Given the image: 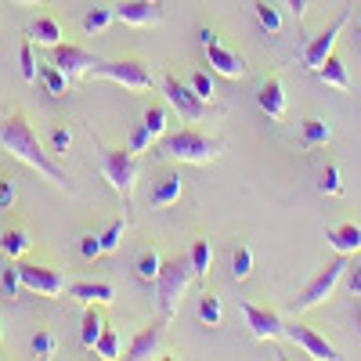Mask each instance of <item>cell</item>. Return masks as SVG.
I'll return each instance as SVG.
<instances>
[{"mask_svg":"<svg viewBox=\"0 0 361 361\" xmlns=\"http://www.w3.org/2000/svg\"><path fill=\"white\" fill-rule=\"evenodd\" d=\"M0 145H4V152L8 156H15V159H22L25 166H33L40 177H47L54 188H62V192H69V177L54 166V159L44 152V145H40V137H37V130H33V123L22 116V112H11L4 123H0Z\"/></svg>","mask_w":361,"mask_h":361,"instance_id":"obj_1","label":"cell"},{"mask_svg":"<svg viewBox=\"0 0 361 361\" xmlns=\"http://www.w3.org/2000/svg\"><path fill=\"white\" fill-rule=\"evenodd\" d=\"M192 279H195V275H192L188 253H173V257L163 260L159 279H156V296H159V314H163V322H173L177 304H180V296H185V289H188Z\"/></svg>","mask_w":361,"mask_h":361,"instance_id":"obj_2","label":"cell"},{"mask_svg":"<svg viewBox=\"0 0 361 361\" xmlns=\"http://www.w3.org/2000/svg\"><path fill=\"white\" fill-rule=\"evenodd\" d=\"M224 152V141L221 137H209L202 130H180V134H170L163 141V156L177 159V163H195V166H206L221 159Z\"/></svg>","mask_w":361,"mask_h":361,"instance_id":"obj_3","label":"cell"},{"mask_svg":"<svg viewBox=\"0 0 361 361\" xmlns=\"http://www.w3.org/2000/svg\"><path fill=\"white\" fill-rule=\"evenodd\" d=\"M102 173H105L109 185L123 195V202H130L134 185L141 177V159H137V152H130V148L102 145Z\"/></svg>","mask_w":361,"mask_h":361,"instance_id":"obj_4","label":"cell"},{"mask_svg":"<svg viewBox=\"0 0 361 361\" xmlns=\"http://www.w3.org/2000/svg\"><path fill=\"white\" fill-rule=\"evenodd\" d=\"M347 267H350V260L340 253L336 260H329L322 271H318V275L304 286V289H300V296H296V311H311V307H318V304H325V300L329 296H333L336 293V286H340V279L347 275Z\"/></svg>","mask_w":361,"mask_h":361,"instance_id":"obj_5","label":"cell"},{"mask_svg":"<svg viewBox=\"0 0 361 361\" xmlns=\"http://www.w3.org/2000/svg\"><path fill=\"white\" fill-rule=\"evenodd\" d=\"M87 76L119 83L123 90H152V73H148V66L137 62V58H116V62H98Z\"/></svg>","mask_w":361,"mask_h":361,"instance_id":"obj_6","label":"cell"},{"mask_svg":"<svg viewBox=\"0 0 361 361\" xmlns=\"http://www.w3.org/2000/svg\"><path fill=\"white\" fill-rule=\"evenodd\" d=\"M347 22H350V11H340L333 22H329L322 33H314L311 40H307V47H304V54H300V66L304 69H311V73H318L322 69V62L329 54H333V47H336V37L347 29Z\"/></svg>","mask_w":361,"mask_h":361,"instance_id":"obj_7","label":"cell"},{"mask_svg":"<svg viewBox=\"0 0 361 361\" xmlns=\"http://www.w3.org/2000/svg\"><path fill=\"white\" fill-rule=\"evenodd\" d=\"M18 275H22V289L37 293V296L58 300V296L66 293V275H62L58 267L33 264V260H22V264H18Z\"/></svg>","mask_w":361,"mask_h":361,"instance_id":"obj_8","label":"cell"},{"mask_svg":"<svg viewBox=\"0 0 361 361\" xmlns=\"http://www.w3.org/2000/svg\"><path fill=\"white\" fill-rule=\"evenodd\" d=\"M163 94H166V105L185 116L188 123H199L206 116V102L192 90V83H180L177 76H163Z\"/></svg>","mask_w":361,"mask_h":361,"instance_id":"obj_9","label":"cell"},{"mask_svg":"<svg viewBox=\"0 0 361 361\" xmlns=\"http://www.w3.org/2000/svg\"><path fill=\"white\" fill-rule=\"evenodd\" d=\"M286 340H293L296 347H304L307 357H318V361H336L340 350L329 343L322 333H314V329L307 325H300V322H286Z\"/></svg>","mask_w":361,"mask_h":361,"instance_id":"obj_10","label":"cell"},{"mask_svg":"<svg viewBox=\"0 0 361 361\" xmlns=\"http://www.w3.org/2000/svg\"><path fill=\"white\" fill-rule=\"evenodd\" d=\"M243 314H246V325L257 340H286V322L279 311L271 307H257V304H243Z\"/></svg>","mask_w":361,"mask_h":361,"instance_id":"obj_11","label":"cell"},{"mask_svg":"<svg viewBox=\"0 0 361 361\" xmlns=\"http://www.w3.org/2000/svg\"><path fill=\"white\" fill-rule=\"evenodd\" d=\"M116 18L134 29H152L163 22V8L159 0H123V4H116Z\"/></svg>","mask_w":361,"mask_h":361,"instance_id":"obj_12","label":"cell"},{"mask_svg":"<svg viewBox=\"0 0 361 361\" xmlns=\"http://www.w3.org/2000/svg\"><path fill=\"white\" fill-rule=\"evenodd\" d=\"M54 51V58L51 62L62 69L69 80H76V76H87L90 69L98 66V58L90 54V51H83V47H76V44H58V47H51Z\"/></svg>","mask_w":361,"mask_h":361,"instance_id":"obj_13","label":"cell"},{"mask_svg":"<svg viewBox=\"0 0 361 361\" xmlns=\"http://www.w3.org/2000/svg\"><path fill=\"white\" fill-rule=\"evenodd\" d=\"M206 62H209V69H214L217 76H228V80H243V76H246V62H243V54L228 51L221 40L206 47Z\"/></svg>","mask_w":361,"mask_h":361,"instance_id":"obj_14","label":"cell"},{"mask_svg":"<svg viewBox=\"0 0 361 361\" xmlns=\"http://www.w3.org/2000/svg\"><path fill=\"white\" fill-rule=\"evenodd\" d=\"M257 105L267 119H282L286 116V83L282 76H267L257 90Z\"/></svg>","mask_w":361,"mask_h":361,"instance_id":"obj_15","label":"cell"},{"mask_svg":"<svg viewBox=\"0 0 361 361\" xmlns=\"http://www.w3.org/2000/svg\"><path fill=\"white\" fill-rule=\"evenodd\" d=\"M180 192H185V177L180 173H163L156 185H152V195H148V209H166L180 199Z\"/></svg>","mask_w":361,"mask_h":361,"instance_id":"obj_16","label":"cell"},{"mask_svg":"<svg viewBox=\"0 0 361 361\" xmlns=\"http://www.w3.org/2000/svg\"><path fill=\"white\" fill-rule=\"evenodd\" d=\"M159 347H163V329H159V325H145L141 333L130 340V347H127L123 357H130V361H148V357L159 354Z\"/></svg>","mask_w":361,"mask_h":361,"instance_id":"obj_17","label":"cell"},{"mask_svg":"<svg viewBox=\"0 0 361 361\" xmlns=\"http://www.w3.org/2000/svg\"><path fill=\"white\" fill-rule=\"evenodd\" d=\"M325 243L333 246L336 253H343V257L357 253V250H361V224L343 221V224H336V228H329V231H325Z\"/></svg>","mask_w":361,"mask_h":361,"instance_id":"obj_18","label":"cell"},{"mask_svg":"<svg viewBox=\"0 0 361 361\" xmlns=\"http://www.w3.org/2000/svg\"><path fill=\"white\" fill-rule=\"evenodd\" d=\"M69 296L80 300V304H112L116 289L109 282H73L69 286Z\"/></svg>","mask_w":361,"mask_h":361,"instance_id":"obj_19","label":"cell"},{"mask_svg":"<svg viewBox=\"0 0 361 361\" xmlns=\"http://www.w3.org/2000/svg\"><path fill=\"white\" fill-rule=\"evenodd\" d=\"M300 141H304V148H322L333 141V123L322 116H307L304 123H300Z\"/></svg>","mask_w":361,"mask_h":361,"instance_id":"obj_20","label":"cell"},{"mask_svg":"<svg viewBox=\"0 0 361 361\" xmlns=\"http://www.w3.org/2000/svg\"><path fill=\"white\" fill-rule=\"evenodd\" d=\"M62 25H58L51 15H40V18H33L29 22V40H37L40 47H58L62 44Z\"/></svg>","mask_w":361,"mask_h":361,"instance_id":"obj_21","label":"cell"},{"mask_svg":"<svg viewBox=\"0 0 361 361\" xmlns=\"http://www.w3.org/2000/svg\"><path fill=\"white\" fill-rule=\"evenodd\" d=\"M102 329H105V318H102L98 304H87L83 322H80V343H83L87 350H94V343H98V336H102Z\"/></svg>","mask_w":361,"mask_h":361,"instance_id":"obj_22","label":"cell"},{"mask_svg":"<svg viewBox=\"0 0 361 361\" xmlns=\"http://www.w3.org/2000/svg\"><path fill=\"white\" fill-rule=\"evenodd\" d=\"M318 80L325 83V87H336V90H350V76H347V66L340 62L336 54H329L325 62H322V69H318Z\"/></svg>","mask_w":361,"mask_h":361,"instance_id":"obj_23","label":"cell"},{"mask_svg":"<svg viewBox=\"0 0 361 361\" xmlns=\"http://www.w3.org/2000/svg\"><path fill=\"white\" fill-rule=\"evenodd\" d=\"M188 260H192L195 279H209V264H214V246H209V238H195L192 250H188Z\"/></svg>","mask_w":361,"mask_h":361,"instance_id":"obj_24","label":"cell"},{"mask_svg":"<svg viewBox=\"0 0 361 361\" xmlns=\"http://www.w3.org/2000/svg\"><path fill=\"white\" fill-rule=\"evenodd\" d=\"M29 246H33V238H29V231H22V228H8L4 235H0V253H4L8 260L29 253Z\"/></svg>","mask_w":361,"mask_h":361,"instance_id":"obj_25","label":"cell"},{"mask_svg":"<svg viewBox=\"0 0 361 361\" xmlns=\"http://www.w3.org/2000/svg\"><path fill=\"white\" fill-rule=\"evenodd\" d=\"M253 15H257V22H260L264 33H271V37L282 33V15H279V8L271 4V0H257V4H253Z\"/></svg>","mask_w":361,"mask_h":361,"instance_id":"obj_26","label":"cell"},{"mask_svg":"<svg viewBox=\"0 0 361 361\" xmlns=\"http://www.w3.org/2000/svg\"><path fill=\"white\" fill-rule=\"evenodd\" d=\"M40 83L47 87V94H54V98H62L66 90H69V76L58 69L54 62H47V66H40Z\"/></svg>","mask_w":361,"mask_h":361,"instance_id":"obj_27","label":"cell"},{"mask_svg":"<svg viewBox=\"0 0 361 361\" xmlns=\"http://www.w3.org/2000/svg\"><path fill=\"white\" fill-rule=\"evenodd\" d=\"M221 318H224V307H221V296H214V293H202L199 296V322L202 325H209V329H214V325H221Z\"/></svg>","mask_w":361,"mask_h":361,"instance_id":"obj_28","label":"cell"},{"mask_svg":"<svg viewBox=\"0 0 361 361\" xmlns=\"http://www.w3.org/2000/svg\"><path fill=\"white\" fill-rule=\"evenodd\" d=\"M166 119H170V112H166V105H148L145 109V116H141V127L152 134V141L156 137H163L166 134Z\"/></svg>","mask_w":361,"mask_h":361,"instance_id":"obj_29","label":"cell"},{"mask_svg":"<svg viewBox=\"0 0 361 361\" xmlns=\"http://www.w3.org/2000/svg\"><path fill=\"white\" fill-rule=\"evenodd\" d=\"M123 231H127V217H112L105 228H102V253H116L119 243H123Z\"/></svg>","mask_w":361,"mask_h":361,"instance_id":"obj_30","label":"cell"},{"mask_svg":"<svg viewBox=\"0 0 361 361\" xmlns=\"http://www.w3.org/2000/svg\"><path fill=\"white\" fill-rule=\"evenodd\" d=\"M116 18V8H105V4H94V8H87L83 15V29L87 33H102V29H109Z\"/></svg>","mask_w":361,"mask_h":361,"instance_id":"obj_31","label":"cell"},{"mask_svg":"<svg viewBox=\"0 0 361 361\" xmlns=\"http://www.w3.org/2000/svg\"><path fill=\"white\" fill-rule=\"evenodd\" d=\"M159 267H163V253L159 250H145L141 257H137V279L141 282H156L159 279Z\"/></svg>","mask_w":361,"mask_h":361,"instance_id":"obj_32","label":"cell"},{"mask_svg":"<svg viewBox=\"0 0 361 361\" xmlns=\"http://www.w3.org/2000/svg\"><path fill=\"white\" fill-rule=\"evenodd\" d=\"M231 275H235V282H246L253 275V250L250 246H235V253H231Z\"/></svg>","mask_w":361,"mask_h":361,"instance_id":"obj_33","label":"cell"},{"mask_svg":"<svg viewBox=\"0 0 361 361\" xmlns=\"http://www.w3.org/2000/svg\"><path fill=\"white\" fill-rule=\"evenodd\" d=\"M94 354L105 357V361H116L119 357V333H116V329H102V336L94 343Z\"/></svg>","mask_w":361,"mask_h":361,"instance_id":"obj_34","label":"cell"},{"mask_svg":"<svg viewBox=\"0 0 361 361\" xmlns=\"http://www.w3.org/2000/svg\"><path fill=\"white\" fill-rule=\"evenodd\" d=\"M18 69H22V80H40V69H37V58H33V40H25L22 51H18Z\"/></svg>","mask_w":361,"mask_h":361,"instance_id":"obj_35","label":"cell"},{"mask_svg":"<svg viewBox=\"0 0 361 361\" xmlns=\"http://www.w3.org/2000/svg\"><path fill=\"white\" fill-rule=\"evenodd\" d=\"M188 83H192V90H195V94H199L206 105L217 98V87H214V76H209V73H192V80H188Z\"/></svg>","mask_w":361,"mask_h":361,"instance_id":"obj_36","label":"cell"},{"mask_svg":"<svg viewBox=\"0 0 361 361\" xmlns=\"http://www.w3.org/2000/svg\"><path fill=\"white\" fill-rule=\"evenodd\" d=\"M318 188H322L325 195H343L340 170H336V166H325V170H322V180H318Z\"/></svg>","mask_w":361,"mask_h":361,"instance_id":"obj_37","label":"cell"},{"mask_svg":"<svg viewBox=\"0 0 361 361\" xmlns=\"http://www.w3.org/2000/svg\"><path fill=\"white\" fill-rule=\"evenodd\" d=\"M0 286H4V296L15 300L18 289H22V275H18V264H8L4 267V275H0Z\"/></svg>","mask_w":361,"mask_h":361,"instance_id":"obj_38","label":"cell"},{"mask_svg":"<svg viewBox=\"0 0 361 361\" xmlns=\"http://www.w3.org/2000/svg\"><path fill=\"white\" fill-rule=\"evenodd\" d=\"M54 350H58V336L54 333H37L33 336V354L37 357H54Z\"/></svg>","mask_w":361,"mask_h":361,"instance_id":"obj_39","label":"cell"},{"mask_svg":"<svg viewBox=\"0 0 361 361\" xmlns=\"http://www.w3.org/2000/svg\"><path fill=\"white\" fill-rule=\"evenodd\" d=\"M18 199V188H15V177L11 173H0V209H11Z\"/></svg>","mask_w":361,"mask_h":361,"instance_id":"obj_40","label":"cell"},{"mask_svg":"<svg viewBox=\"0 0 361 361\" xmlns=\"http://www.w3.org/2000/svg\"><path fill=\"white\" fill-rule=\"evenodd\" d=\"M69 148H73V134H69L66 127H54V130H51V152H54V156H66Z\"/></svg>","mask_w":361,"mask_h":361,"instance_id":"obj_41","label":"cell"},{"mask_svg":"<svg viewBox=\"0 0 361 361\" xmlns=\"http://www.w3.org/2000/svg\"><path fill=\"white\" fill-rule=\"evenodd\" d=\"M80 257L83 260H98L102 257V238L98 235H83L80 238Z\"/></svg>","mask_w":361,"mask_h":361,"instance_id":"obj_42","label":"cell"},{"mask_svg":"<svg viewBox=\"0 0 361 361\" xmlns=\"http://www.w3.org/2000/svg\"><path fill=\"white\" fill-rule=\"evenodd\" d=\"M148 145H152V134H148L145 127H137V130L130 134V141H127V148H130V152H137V156L145 152V148H148Z\"/></svg>","mask_w":361,"mask_h":361,"instance_id":"obj_43","label":"cell"},{"mask_svg":"<svg viewBox=\"0 0 361 361\" xmlns=\"http://www.w3.org/2000/svg\"><path fill=\"white\" fill-rule=\"evenodd\" d=\"M289 8H293L296 22H304V18H307V0H289Z\"/></svg>","mask_w":361,"mask_h":361,"instance_id":"obj_44","label":"cell"},{"mask_svg":"<svg viewBox=\"0 0 361 361\" xmlns=\"http://www.w3.org/2000/svg\"><path fill=\"white\" fill-rule=\"evenodd\" d=\"M350 289H354V293L361 296V260H357V264L350 267Z\"/></svg>","mask_w":361,"mask_h":361,"instance_id":"obj_45","label":"cell"},{"mask_svg":"<svg viewBox=\"0 0 361 361\" xmlns=\"http://www.w3.org/2000/svg\"><path fill=\"white\" fill-rule=\"evenodd\" d=\"M217 40H221V37L214 33V29H202V33H199V44H202V47H209V44H217Z\"/></svg>","mask_w":361,"mask_h":361,"instance_id":"obj_46","label":"cell"},{"mask_svg":"<svg viewBox=\"0 0 361 361\" xmlns=\"http://www.w3.org/2000/svg\"><path fill=\"white\" fill-rule=\"evenodd\" d=\"M18 4H47V0H18Z\"/></svg>","mask_w":361,"mask_h":361,"instance_id":"obj_47","label":"cell"},{"mask_svg":"<svg viewBox=\"0 0 361 361\" xmlns=\"http://www.w3.org/2000/svg\"><path fill=\"white\" fill-rule=\"evenodd\" d=\"M357 44H361V22H357Z\"/></svg>","mask_w":361,"mask_h":361,"instance_id":"obj_48","label":"cell"}]
</instances>
